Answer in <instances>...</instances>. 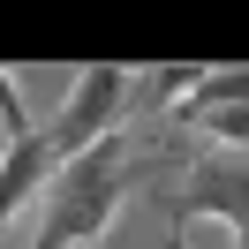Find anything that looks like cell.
<instances>
[{"label":"cell","mask_w":249,"mask_h":249,"mask_svg":"<svg viewBox=\"0 0 249 249\" xmlns=\"http://www.w3.org/2000/svg\"><path fill=\"white\" fill-rule=\"evenodd\" d=\"M136 159L121 151V136H98L91 151H76V159H61L53 166V181H46V196H38V234H31V249H98V234L121 219V196L136 189Z\"/></svg>","instance_id":"1"},{"label":"cell","mask_w":249,"mask_h":249,"mask_svg":"<svg viewBox=\"0 0 249 249\" xmlns=\"http://www.w3.org/2000/svg\"><path fill=\"white\" fill-rule=\"evenodd\" d=\"M166 219H174L166 234H189L196 219H227L242 234L249 227V151H196L166 196Z\"/></svg>","instance_id":"2"},{"label":"cell","mask_w":249,"mask_h":249,"mask_svg":"<svg viewBox=\"0 0 249 249\" xmlns=\"http://www.w3.org/2000/svg\"><path fill=\"white\" fill-rule=\"evenodd\" d=\"M121 98H128V68H113V61H91L76 83H68L61 113L46 121V143H53V159H76V151H91L98 136H121Z\"/></svg>","instance_id":"3"},{"label":"cell","mask_w":249,"mask_h":249,"mask_svg":"<svg viewBox=\"0 0 249 249\" xmlns=\"http://www.w3.org/2000/svg\"><path fill=\"white\" fill-rule=\"evenodd\" d=\"M53 143H46V128H31V136H8L0 143V227L23 212V204H38L46 196V181H53Z\"/></svg>","instance_id":"4"},{"label":"cell","mask_w":249,"mask_h":249,"mask_svg":"<svg viewBox=\"0 0 249 249\" xmlns=\"http://www.w3.org/2000/svg\"><path fill=\"white\" fill-rule=\"evenodd\" d=\"M227 106H249V61H234V68H196V83L174 98V113H181L189 128H196L204 113H227Z\"/></svg>","instance_id":"5"},{"label":"cell","mask_w":249,"mask_h":249,"mask_svg":"<svg viewBox=\"0 0 249 249\" xmlns=\"http://www.w3.org/2000/svg\"><path fill=\"white\" fill-rule=\"evenodd\" d=\"M204 136L219 143V151H249V106H227V113H204Z\"/></svg>","instance_id":"6"},{"label":"cell","mask_w":249,"mask_h":249,"mask_svg":"<svg viewBox=\"0 0 249 249\" xmlns=\"http://www.w3.org/2000/svg\"><path fill=\"white\" fill-rule=\"evenodd\" d=\"M0 128H8V136H31V113H23V91H16V68H0Z\"/></svg>","instance_id":"7"},{"label":"cell","mask_w":249,"mask_h":249,"mask_svg":"<svg viewBox=\"0 0 249 249\" xmlns=\"http://www.w3.org/2000/svg\"><path fill=\"white\" fill-rule=\"evenodd\" d=\"M166 249H189V234H166Z\"/></svg>","instance_id":"8"},{"label":"cell","mask_w":249,"mask_h":249,"mask_svg":"<svg viewBox=\"0 0 249 249\" xmlns=\"http://www.w3.org/2000/svg\"><path fill=\"white\" fill-rule=\"evenodd\" d=\"M234 249H249V227H242V234H234Z\"/></svg>","instance_id":"9"}]
</instances>
